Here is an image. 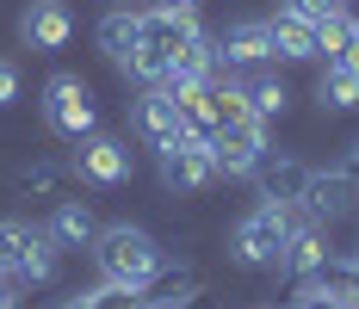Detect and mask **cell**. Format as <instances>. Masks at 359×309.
<instances>
[{
	"instance_id": "9",
	"label": "cell",
	"mask_w": 359,
	"mask_h": 309,
	"mask_svg": "<svg viewBox=\"0 0 359 309\" xmlns=\"http://www.w3.org/2000/svg\"><path fill=\"white\" fill-rule=\"evenodd\" d=\"M211 56L217 69H254V62H273V32H266V19H236V25H223L211 32Z\"/></svg>"
},
{
	"instance_id": "29",
	"label": "cell",
	"mask_w": 359,
	"mask_h": 309,
	"mask_svg": "<svg viewBox=\"0 0 359 309\" xmlns=\"http://www.w3.org/2000/svg\"><path fill=\"white\" fill-rule=\"evenodd\" d=\"M0 309H25V297H13V303H0Z\"/></svg>"
},
{
	"instance_id": "5",
	"label": "cell",
	"mask_w": 359,
	"mask_h": 309,
	"mask_svg": "<svg viewBox=\"0 0 359 309\" xmlns=\"http://www.w3.org/2000/svg\"><path fill=\"white\" fill-rule=\"evenodd\" d=\"M37 111H43V124H50L62 142H81V137L100 130V99H93V87H87L81 74H50Z\"/></svg>"
},
{
	"instance_id": "16",
	"label": "cell",
	"mask_w": 359,
	"mask_h": 309,
	"mask_svg": "<svg viewBox=\"0 0 359 309\" xmlns=\"http://www.w3.org/2000/svg\"><path fill=\"white\" fill-rule=\"evenodd\" d=\"M310 173H316V167H304L297 155H279V149H273V155L260 161L254 179H260V198H273V205H297L304 186H310Z\"/></svg>"
},
{
	"instance_id": "18",
	"label": "cell",
	"mask_w": 359,
	"mask_h": 309,
	"mask_svg": "<svg viewBox=\"0 0 359 309\" xmlns=\"http://www.w3.org/2000/svg\"><path fill=\"white\" fill-rule=\"evenodd\" d=\"M316 93H323L328 111H353V105H359V69H347V62H323Z\"/></svg>"
},
{
	"instance_id": "24",
	"label": "cell",
	"mask_w": 359,
	"mask_h": 309,
	"mask_svg": "<svg viewBox=\"0 0 359 309\" xmlns=\"http://www.w3.org/2000/svg\"><path fill=\"white\" fill-rule=\"evenodd\" d=\"M291 309H341V303L328 297V291L316 284V278H304V284H297V297H291Z\"/></svg>"
},
{
	"instance_id": "15",
	"label": "cell",
	"mask_w": 359,
	"mask_h": 309,
	"mask_svg": "<svg viewBox=\"0 0 359 309\" xmlns=\"http://www.w3.org/2000/svg\"><path fill=\"white\" fill-rule=\"evenodd\" d=\"M328 260H334V254H328V229H316V223H297L273 273H285L291 284H304V278H316V273H323Z\"/></svg>"
},
{
	"instance_id": "27",
	"label": "cell",
	"mask_w": 359,
	"mask_h": 309,
	"mask_svg": "<svg viewBox=\"0 0 359 309\" xmlns=\"http://www.w3.org/2000/svg\"><path fill=\"white\" fill-rule=\"evenodd\" d=\"M168 6H174V13H198V0H168Z\"/></svg>"
},
{
	"instance_id": "11",
	"label": "cell",
	"mask_w": 359,
	"mask_h": 309,
	"mask_svg": "<svg viewBox=\"0 0 359 309\" xmlns=\"http://www.w3.org/2000/svg\"><path fill=\"white\" fill-rule=\"evenodd\" d=\"M69 37H74L69 0H32V6L19 13V43H25V50H37V56L69 50Z\"/></svg>"
},
{
	"instance_id": "17",
	"label": "cell",
	"mask_w": 359,
	"mask_h": 309,
	"mask_svg": "<svg viewBox=\"0 0 359 309\" xmlns=\"http://www.w3.org/2000/svg\"><path fill=\"white\" fill-rule=\"evenodd\" d=\"M137 32H143V13H130V6H111L106 19L93 25V43L106 50V62L130 69V56H137Z\"/></svg>"
},
{
	"instance_id": "28",
	"label": "cell",
	"mask_w": 359,
	"mask_h": 309,
	"mask_svg": "<svg viewBox=\"0 0 359 309\" xmlns=\"http://www.w3.org/2000/svg\"><path fill=\"white\" fill-rule=\"evenodd\" d=\"M347 266H353V278H359V247H353V254H347Z\"/></svg>"
},
{
	"instance_id": "21",
	"label": "cell",
	"mask_w": 359,
	"mask_h": 309,
	"mask_svg": "<svg viewBox=\"0 0 359 309\" xmlns=\"http://www.w3.org/2000/svg\"><path fill=\"white\" fill-rule=\"evenodd\" d=\"M56 179H62L56 161H32V167L19 173V192H32V198H56Z\"/></svg>"
},
{
	"instance_id": "19",
	"label": "cell",
	"mask_w": 359,
	"mask_h": 309,
	"mask_svg": "<svg viewBox=\"0 0 359 309\" xmlns=\"http://www.w3.org/2000/svg\"><path fill=\"white\" fill-rule=\"evenodd\" d=\"M143 303V291H124V284H93V291H74V297H62V309H137Z\"/></svg>"
},
{
	"instance_id": "6",
	"label": "cell",
	"mask_w": 359,
	"mask_h": 309,
	"mask_svg": "<svg viewBox=\"0 0 359 309\" xmlns=\"http://www.w3.org/2000/svg\"><path fill=\"white\" fill-rule=\"evenodd\" d=\"M69 173L81 179V186H93V192H111V186H130V173H137V155H130V142H124V137H106V130H93V137L74 142Z\"/></svg>"
},
{
	"instance_id": "25",
	"label": "cell",
	"mask_w": 359,
	"mask_h": 309,
	"mask_svg": "<svg viewBox=\"0 0 359 309\" xmlns=\"http://www.w3.org/2000/svg\"><path fill=\"white\" fill-rule=\"evenodd\" d=\"M341 173H347V179H353V186H359V142H353V149H347V155H341Z\"/></svg>"
},
{
	"instance_id": "3",
	"label": "cell",
	"mask_w": 359,
	"mask_h": 309,
	"mask_svg": "<svg viewBox=\"0 0 359 309\" xmlns=\"http://www.w3.org/2000/svg\"><path fill=\"white\" fill-rule=\"evenodd\" d=\"M0 273L13 278L19 291H43L62 273V247L43 235V223L25 217H0Z\"/></svg>"
},
{
	"instance_id": "1",
	"label": "cell",
	"mask_w": 359,
	"mask_h": 309,
	"mask_svg": "<svg viewBox=\"0 0 359 309\" xmlns=\"http://www.w3.org/2000/svg\"><path fill=\"white\" fill-rule=\"evenodd\" d=\"M93 266H100V278L106 284H124V291H155L161 284V273H168V254H161V241L149 235V229H137V223H106L100 235H93Z\"/></svg>"
},
{
	"instance_id": "10",
	"label": "cell",
	"mask_w": 359,
	"mask_h": 309,
	"mask_svg": "<svg viewBox=\"0 0 359 309\" xmlns=\"http://www.w3.org/2000/svg\"><path fill=\"white\" fill-rule=\"evenodd\" d=\"M217 173H229V179H254L260 161L273 155V142H266V124L254 118V124H229V130H217Z\"/></svg>"
},
{
	"instance_id": "7",
	"label": "cell",
	"mask_w": 359,
	"mask_h": 309,
	"mask_svg": "<svg viewBox=\"0 0 359 309\" xmlns=\"http://www.w3.org/2000/svg\"><path fill=\"white\" fill-rule=\"evenodd\" d=\"M155 161H161V186H168V192H180V198H192V192H205L211 179H223V173H217V142L205 137V130L168 142Z\"/></svg>"
},
{
	"instance_id": "26",
	"label": "cell",
	"mask_w": 359,
	"mask_h": 309,
	"mask_svg": "<svg viewBox=\"0 0 359 309\" xmlns=\"http://www.w3.org/2000/svg\"><path fill=\"white\" fill-rule=\"evenodd\" d=\"M13 297H25V291H19V284H13L6 273H0V303H13Z\"/></svg>"
},
{
	"instance_id": "12",
	"label": "cell",
	"mask_w": 359,
	"mask_h": 309,
	"mask_svg": "<svg viewBox=\"0 0 359 309\" xmlns=\"http://www.w3.org/2000/svg\"><path fill=\"white\" fill-rule=\"evenodd\" d=\"M353 179L334 167V173H310V186H304V198H297V217L304 223H316V229H328L334 217H347V205H353Z\"/></svg>"
},
{
	"instance_id": "4",
	"label": "cell",
	"mask_w": 359,
	"mask_h": 309,
	"mask_svg": "<svg viewBox=\"0 0 359 309\" xmlns=\"http://www.w3.org/2000/svg\"><path fill=\"white\" fill-rule=\"evenodd\" d=\"M297 223H304L297 205H273V198H260V205L229 229V260H236V266H279V254H285V241H291Z\"/></svg>"
},
{
	"instance_id": "13",
	"label": "cell",
	"mask_w": 359,
	"mask_h": 309,
	"mask_svg": "<svg viewBox=\"0 0 359 309\" xmlns=\"http://www.w3.org/2000/svg\"><path fill=\"white\" fill-rule=\"evenodd\" d=\"M266 32H273V62H323V32L310 19H297L291 6L266 19Z\"/></svg>"
},
{
	"instance_id": "8",
	"label": "cell",
	"mask_w": 359,
	"mask_h": 309,
	"mask_svg": "<svg viewBox=\"0 0 359 309\" xmlns=\"http://www.w3.org/2000/svg\"><path fill=\"white\" fill-rule=\"evenodd\" d=\"M130 130L161 155L168 142H180V137H192V118H186V105L168 93V87H143L137 93V105H130Z\"/></svg>"
},
{
	"instance_id": "2",
	"label": "cell",
	"mask_w": 359,
	"mask_h": 309,
	"mask_svg": "<svg viewBox=\"0 0 359 309\" xmlns=\"http://www.w3.org/2000/svg\"><path fill=\"white\" fill-rule=\"evenodd\" d=\"M192 43H205V25H198V13L149 6V13H143V32H137V56H130V69H124V74H137L143 87H155V81L174 69V62L192 50Z\"/></svg>"
},
{
	"instance_id": "14",
	"label": "cell",
	"mask_w": 359,
	"mask_h": 309,
	"mask_svg": "<svg viewBox=\"0 0 359 309\" xmlns=\"http://www.w3.org/2000/svg\"><path fill=\"white\" fill-rule=\"evenodd\" d=\"M43 235L56 241L62 254H81V247H93V235H100V217H93L87 198H56V205H50V223H43Z\"/></svg>"
},
{
	"instance_id": "22",
	"label": "cell",
	"mask_w": 359,
	"mask_h": 309,
	"mask_svg": "<svg viewBox=\"0 0 359 309\" xmlns=\"http://www.w3.org/2000/svg\"><path fill=\"white\" fill-rule=\"evenodd\" d=\"M285 6L297 13V19H310L316 32H323L328 19H341V13H347V0H285Z\"/></svg>"
},
{
	"instance_id": "23",
	"label": "cell",
	"mask_w": 359,
	"mask_h": 309,
	"mask_svg": "<svg viewBox=\"0 0 359 309\" xmlns=\"http://www.w3.org/2000/svg\"><path fill=\"white\" fill-rule=\"evenodd\" d=\"M19 93H25V74H19L13 56H0V111H6V105H19Z\"/></svg>"
},
{
	"instance_id": "20",
	"label": "cell",
	"mask_w": 359,
	"mask_h": 309,
	"mask_svg": "<svg viewBox=\"0 0 359 309\" xmlns=\"http://www.w3.org/2000/svg\"><path fill=\"white\" fill-rule=\"evenodd\" d=\"M248 99H254V118L260 124H273V118H285V105H291V93H285V81H248Z\"/></svg>"
}]
</instances>
